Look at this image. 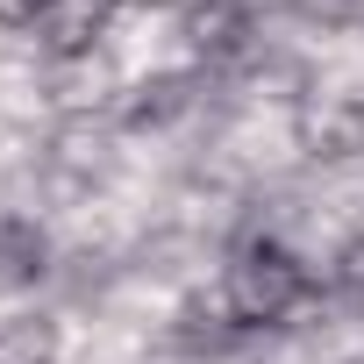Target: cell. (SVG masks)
I'll use <instances>...</instances> for the list:
<instances>
[{"mask_svg": "<svg viewBox=\"0 0 364 364\" xmlns=\"http://www.w3.org/2000/svg\"><path fill=\"white\" fill-rule=\"evenodd\" d=\"M307 293H314L307 272L272 243H236L222 257V279H215V307L229 321H243V328H279Z\"/></svg>", "mask_w": 364, "mask_h": 364, "instance_id": "cell-1", "label": "cell"}, {"mask_svg": "<svg viewBox=\"0 0 364 364\" xmlns=\"http://www.w3.org/2000/svg\"><path fill=\"white\" fill-rule=\"evenodd\" d=\"M136 157V136L122 129V114H58L50 122V164L86 178V186H122Z\"/></svg>", "mask_w": 364, "mask_h": 364, "instance_id": "cell-2", "label": "cell"}, {"mask_svg": "<svg viewBox=\"0 0 364 364\" xmlns=\"http://www.w3.org/2000/svg\"><path fill=\"white\" fill-rule=\"evenodd\" d=\"M129 93V79L114 72V58L93 43V50H72V58H50V114H114Z\"/></svg>", "mask_w": 364, "mask_h": 364, "instance_id": "cell-3", "label": "cell"}, {"mask_svg": "<svg viewBox=\"0 0 364 364\" xmlns=\"http://www.w3.org/2000/svg\"><path fill=\"white\" fill-rule=\"evenodd\" d=\"M65 350H72V321L58 307L0 314V364H65Z\"/></svg>", "mask_w": 364, "mask_h": 364, "instance_id": "cell-4", "label": "cell"}, {"mask_svg": "<svg viewBox=\"0 0 364 364\" xmlns=\"http://www.w3.org/2000/svg\"><path fill=\"white\" fill-rule=\"evenodd\" d=\"M350 8L357 0H279V15H293L307 36H350Z\"/></svg>", "mask_w": 364, "mask_h": 364, "instance_id": "cell-5", "label": "cell"}, {"mask_svg": "<svg viewBox=\"0 0 364 364\" xmlns=\"http://www.w3.org/2000/svg\"><path fill=\"white\" fill-rule=\"evenodd\" d=\"M350 36H364V0H357V8H350Z\"/></svg>", "mask_w": 364, "mask_h": 364, "instance_id": "cell-6", "label": "cell"}]
</instances>
